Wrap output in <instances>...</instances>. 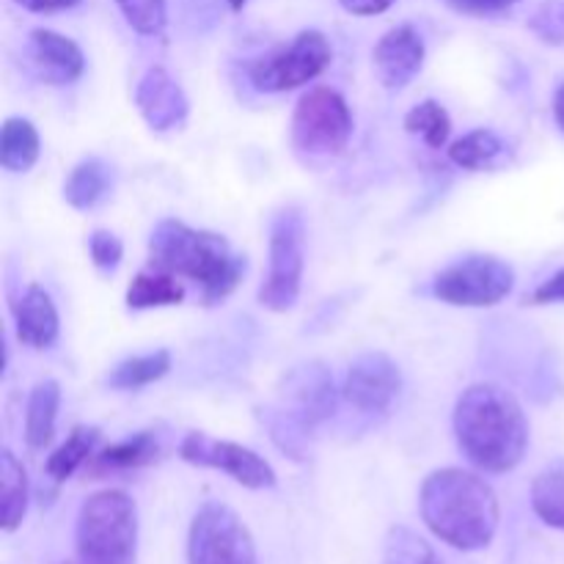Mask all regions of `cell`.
<instances>
[{
	"label": "cell",
	"instance_id": "cell-1",
	"mask_svg": "<svg viewBox=\"0 0 564 564\" xmlns=\"http://www.w3.org/2000/svg\"><path fill=\"white\" fill-rule=\"evenodd\" d=\"M455 435L463 455L488 474H507L529 449V422L507 389L477 383L455 405Z\"/></svg>",
	"mask_w": 564,
	"mask_h": 564
},
{
	"label": "cell",
	"instance_id": "cell-2",
	"mask_svg": "<svg viewBox=\"0 0 564 564\" xmlns=\"http://www.w3.org/2000/svg\"><path fill=\"white\" fill-rule=\"evenodd\" d=\"M430 532L457 551H482L499 529V499L482 477L463 468L433 471L419 494Z\"/></svg>",
	"mask_w": 564,
	"mask_h": 564
},
{
	"label": "cell",
	"instance_id": "cell-3",
	"mask_svg": "<svg viewBox=\"0 0 564 564\" xmlns=\"http://www.w3.org/2000/svg\"><path fill=\"white\" fill-rule=\"evenodd\" d=\"M149 264L193 281L207 303L229 297L246 275V257L237 253L226 237L193 229L174 218L154 226L149 237Z\"/></svg>",
	"mask_w": 564,
	"mask_h": 564
},
{
	"label": "cell",
	"instance_id": "cell-4",
	"mask_svg": "<svg viewBox=\"0 0 564 564\" xmlns=\"http://www.w3.org/2000/svg\"><path fill=\"white\" fill-rule=\"evenodd\" d=\"M138 510L124 490L88 496L77 516L80 564H135Z\"/></svg>",
	"mask_w": 564,
	"mask_h": 564
},
{
	"label": "cell",
	"instance_id": "cell-5",
	"mask_svg": "<svg viewBox=\"0 0 564 564\" xmlns=\"http://www.w3.org/2000/svg\"><path fill=\"white\" fill-rule=\"evenodd\" d=\"M352 113L339 91L317 86L301 97L292 113V147L301 158L328 160L347 147Z\"/></svg>",
	"mask_w": 564,
	"mask_h": 564
},
{
	"label": "cell",
	"instance_id": "cell-6",
	"mask_svg": "<svg viewBox=\"0 0 564 564\" xmlns=\"http://www.w3.org/2000/svg\"><path fill=\"white\" fill-rule=\"evenodd\" d=\"M306 264V220L295 207L281 209L270 224L268 279L259 286V303L270 312H290L301 297Z\"/></svg>",
	"mask_w": 564,
	"mask_h": 564
},
{
	"label": "cell",
	"instance_id": "cell-7",
	"mask_svg": "<svg viewBox=\"0 0 564 564\" xmlns=\"http://www.w3.org/2000/svg\"><path fill=\"white\" fill-rule=\"evenodd\" d=\"M516 286V270L490 253H471L441 270L433 295L441 303L463 308H488L505 301Z\"/></svg>",
	"mask_w": 564,
	"mask_h": 564
},
{
	"label": "cell",
	"instance_id": "cell-8",
	"mask_svg": "<svg viewBox=\"0 0 564 564\" xmlns=\"http://www.w3.org/2000/svg\"><path fill=\"white\" fill-rule=\"evenodd\" d=\"M191 564H259L251 532L231 507L207 501L193 516L187 534Z\"/></svg>",
	"mask_w": 564,
	"mask_h": 564
},
{
	"label": "cell",
	"instance_id": "cell-9",
	"mask_svg": "<svg viewBox=\"0 0 564 564\" xmlns=\"http://www.w3.org/2000/svg\"><path fill=\"white\" fill-rule=\"evenodd\" d=\"M334 50L325 33L301 31L290 44L275 47L251 66V83L257 91L281 94L317 80L330 66Z\"/></svg>",
	"mask_w": 564,
	"mask_h": 564
},
{
	"label": "cell",
	"instance_id": "cell-10",
	"mask_svg": "<svg viewBox=\"0 0 564 564\" xmlns=\"http://www.w3.org/2000/svg\"><path fill=\"white\" fill-rule=\"evenodd\" d=\"M180 455L191 466L229 474L235 482H240L248 490H268L275 485V471L264 457H259L248 446L213 438L207 433H187L180 446Z\"/></svg>",
	"mask_w": 564,
	"mask_h": 564
},
{
	"label": "cell",
	"instance_id": "cell-11",
	"mask_svg": "<svg viewBox=\"0 0 564 564\" xmlns=\"http://www.w3.org/2000/svg\"><path fill=\"white\" fill-rule=\"evenodd\" d=\"M336 411V389H334V375L323 367V364H306L297 367L286 375V391H284V408L281 416L286 422L295 424L301 433H308L334 416Z\"/></svg>",
	"mask_w": 564,
	"mask_h": 564
},
{
	"label": "cell",
	"instance_id": "cell-12",
	"mask_svg": "<svg viewBox=\"0 0 564 564\" xmlns=\"http://www.w3.org/2000/svg\"><path fill=\"white\" fill-rule=\"evenodd\" d=\"M402 375L400 367L391 361L386 352H364L350 364L345 378V400L356 411L364 413H383L389 411L391 402L400 397Z\"/></svg>",
	"mask_w": 564,
	"mask_h": 564
},
{
	"label": "cell",
	"instance_id": "cell-13",
	"mask_svg": "<svg viewBox=\"0 0 564 564\" xmlns=\"http://www.w3.org/2000/svg\"><path fill=\"white\" fill-rule=\"evenodd\" d=\"M375 75L389 91H402L424 66V39L413 25H397L375 44Z\"/></svg>",
	"mask_w": 564,
	"mask_h": 564
},
{
	"label": "cell",
	"instance_id": "cell-14",
	"mask_svg": "<svg viewBox=\"0 0 564 564\" xmlns=\"http://www.w3.org/2000/svg\"><path fill=\"white\" fill-rule=\"evenodd\" d=\"M135 105L141 110L143 121L154 132L176 130V127L185 124L187 113H191V102H187L185 91H182L180 83L163 66H152L138 80Z\"/></svg>",
	"mask_w": 564,
	"mask_h": 564
},
{
	"label": "cell",
	"instance_id": "cell-15",
	"mask_svg": "<svg viewBox=\"0 0 564 564\" xmlns=\"http://www.w3.org/2000/svg\"><path fill=\"white\" fill-rule=\"evenodd\" d=\"M28 47H31L36 75L50 86H69L86 69L83 50L69 36H61V33L47 31V28H36L31 33Z\"/></svg>",
	"mask_w": 564,
	"mask_h": 564
},
{
	"label": "cell",
	"instance_id": "cell-16",
	"mask_svg": "<svg viewBox=\"0 0 564 564\" xmlns=\"http://www.w3.org/2000/svg\"><path fill=\"white\" fill-rule=\"evenodd\" d=\"M14 325L17 339L28 347H36V350H44L58 339V312H55L53 297L39 284L28 286L25 295L17 301Z\"/></svg>",
	"mask_w": 564,
	"mask_h": 564
},
{
	"label": "cell",
	"instance_id": "cell-17",
	"mask_svg": "<svg viewBox=\"0 0 564 564\" xmlns=\"http://www.w3.org/2000/svg\"><path fill=\"white\" fill-rule=\"evenodd\" d=\"M160 455H163L160 435L154 433V430H141V433L130 435V438L119 441V444H110L108 449H102L97 457H91L88 474L102 477V474L135 471V468L158 463Z\"/></svg>",
	"mask_w": 564,
	"mask_h": 564
},
{
	"label": "cell",
	"instance_id": "cell-18",
	"mask_svg": "<svg viewBox=\"0 0 564 564\" xmlns=\"http://www.w3.org/2000/svg\"><path fill=\"white\" fill-rule=\"evenodd\" d=\"M61 408V386L55 380H42L31 389L25 405V444L31 449H44L55 435V419Z\"/></svg>",
	"mask_w": 564,
	"mask_h": 564
},
{
	"label": "cell",
	"instance_id": "cell-19",
	"mask_svg": "<svg viewBox=\"0 0 564 564\" xmlns=\"http://www.w3.org/2000/svg\"><path fill=\"white\" fill-rule=\"evenodd\" d=\"M185 301V286L174 273L165 270H143L130 281L127 290V306L132 312H143V308H163V306H180Z\"/></svg>",
	"mask_w": 564,
	"mask_h": 564
},
{
	"label": "cell",
	"instance_id": "cell-20",
	"mask_svg": "<svg viewBox=\"0 0 564 564\" xmlns=\"http://www.w3.org/2000/svg\"><path fill=\"white\" fill-rule=\"evenodd\" d=\"M39 152H42V143H39L36 127L28 119L20 116H11L3 121V130H0V165L11 174H25L36 165Z\"/></svg>",
	"mask_w": 564,
	"mask_h": 564
},
{
	"label": "cell",
	"instance_id": "cell-21",
	"mask_svg": "<svg viewBox=\"0 0 564 564\" xmlns=\"http://www.w3.org/2000/svg\"><path fill=\"white\" fill-rule=\"evenodd\" d=\"M110 191V165L99 158L80 160L64 182V198L75 209H94Z\"/></svg>",
	"mask_w": 564,
	"mask_h": 564
},
{
	"label": "cell",
	"instance_id": "cell-22",
	"mask_svg": "<svg viewBox=\"0 0 564 564\" xmlns=\"http://www.w3.org/2000/svg\"><path fill=\"white\" fill-rule=\"evenodd\" d=\"M97 444H99V430L88 427V424H77V427H72V433L66 435L64 444L47 457L44 471H47V477L53 479L55 485L66 482L77 468L86 466V463L91 460Z\"/></svg>",
	"mask_w": 564,
	"mask_h": 564
},
{
	"label": "cell",
	"instance_id": "cell-23",
	"mask_svg": "<svg viewBox=\"0 0 564 564\" xmlns=\"http://www.w3.org/2000/svg\"><path fill=\"white\" fill-rule=\"evenodd\" d=\"M28 510V474L9 449L0 452V523L14 532Z\"/></svg>",
	"mask_w": 564,
	"mask_h": 564
},
{
	"label": "cell",
	"instance_id": "cell-24",
	"mask_svg": "<svg viewBox=\"0 0 564 564\" xmlns=\"http://www.w3.org/2000/svg\"><path fill=\"white\" fill-rule=\"evenodd\" d=\"M171 372V352L169 350H154L143 352V356L124 358L121 364H116L108 372L105 383L116 391H135L143 386L158 383L160 378Z\"/></svg>",
	"mask_w": 564,
	"mask_h": 564
},
{
	"label": "cell",
	"instance_id": "cell-25",
	"mask_svg": "<svg viewBox=\"0 0 564 564\" xmlns=\"http://www.w3.org/2000/svg\"><path fill=\"white\" fill-rule=\"evenodd\" d=\"M532 507L540 521L564 532V460L551 463L534 477Z\"/></svg>",
	"mask_w": 564,
	"mask_h": 564
},
{
	"label": "cell",
	"instance_id": "cell-26",
	"mask_svg": "<svg viewBox=\"0 0 564 564\" xmlns=\"http://www.w3.org/2000/svg\"><path fill=\"white\" fill-rule=\"evenodd\" d=\"M507 152V143L496 135L494 130H474L463 135L460 141L452 143L449 160L466 171L494 169Z\"/></svg>",
	"mask_w": 564,
	"mask_h": 564
},
{
	"label": "cell",
	"instance_id": "cell-27",
	"mask_svg": "<svg viewBox=\"0 0 564 564\" xmlns=\"http://www.w3.org/2000/svg\"><path fill=\"white\" fill-rule=\"evenodd\" d=\"M405 130L422 138L430 149H444L452 135V119L444 105L435 99H424L416 108L408 110Z\"/></svg>",
	"mask_w": 564,
	"mask_h": 564
},
{
	"label": "cell",
	"instance_id": "cell-28",
	"mask_svg": "<svg viewBox=\"0 0 564 564\" xmlns=\"http://www.w3.org/2000/svg\"><path fill=\"white\" fill-rule=\"evenodd\" d=\"M383 564H444L433 545L408 527H394L386 538Z\"/></svg>",
	"mask_w": 564,
	"mask_h": 564
},
{
	"label": "cell",
	"instance_id": "cell-29",
	"mask_svg": "<svg viewBox=\"0 0 564 564\" xmlns=\"http://www.w3.org/2000/svg\"><path fill=\"white\" fill-rule=\"evenodd\" d=\"M116 6L141 36H160L169 25V0H116Z\"/></svg>",
	"mask_w": 564,
	"mask_h": 564
},
{
	"label": "cell",
	"instance_id": "cell-30",
	"mask_svg": "<svg viewBox=\"0 0 564 564\" xmlns=\"http://www.w3.org/2000/svg\"><path fill=\"white\" fill-rule=\"evenodd\" d=\"M88 253H91L94 268L110 273V270L119 268L121 257H124V246H121V240L113 235V231L99 229L88 237Z\"/></svg>",
	"mask_w": 564,
	"mask_h": 564
},
{
	"label": "cell",
	"instance_id": "cell-31",
	"mask_svg": "<svg viewBox=\"0 0 564 564\" xmlns=\"http://www.w3.org/2000/svg\"><path fill=\"white\" fill-rule=\"evenodd\" d=\"M532 31H538L545 42H564V0L545 3L543 9L534 14Z\"/></svg>",
	"mask_w": 564,
	"mask_h": 564
},
{
	"label": "cell",
	"instance_id": "cell-32",
	"mask_svg": "<svg viewBox=\"0 0 564 564\" xmlns=\"http://www.w3.org/2000/svg\"><path fill=\"white\" fill-rule=\"evenodd\" d=\"M455 11L460 14H471V17H490V14H501V11L512 9L521 0H446Z\"/></svg>",
	"mask_w": 564,
	"mask_h": 564
},
{
	"label": "cell",
	"instance_id": "cell-33",
	"mask_svg": "<svg viewBox=\"0 0 564 564\" xmlns=\"http://www.w3.org/2000/svg\"><path fill=\"white\" fill-rule=\"evenodd\" d=\"M529 303H534V306H549V303H564V270H560V273L551 275L549 281H543V284H540L538 290L532 292Z\"/></svg>",
	"mask_w": 564,
	"mask_h": 564
},
{
	"label": "cell",
	"instance_id": "cell-34",
	"mask_svg": "<svg viewBox=\"0 0 564 564\" xmlns=\"http://www.w3.org/2000/svg\"><path fill=\"white\" fill-rule=\"evenodd\" d=\"M341 9L350 11L356 17H375V14H383L389 11L397 0H339Z\"/></svg>",
	"mask_w": 564,
	"mask_h": 564
},
{
	"label": "cell",
	"instance_id": "cell-35",
	"mask_svg": "<svg viewBox=\"0 0 564 564\" xmlns=\"http://www.w3.org/2000/svg\"><path fill=\"white\" fill-rule=\"evenodd\" d=\"M22 9L33 11V14H53V11H66L77 6L80 0H14Z\"/></svg>",
	"mask_w": 564,
	"mask_h": 564
},
{
	"label": "cell",
	"instance_id": "cell-36",
	"mask_svg": "<svg viewBox=\"0 0 564 564\" xmlns=\"http://www.w3.org/2000/svg\"><path fill=\"white\" fill-rule=\"evenodd\" d=\"M554 119H556V124H560V130L564 132V83L556 88V94H554Z\"/></svg>",
	"mask_w": 564,
	"mask_h": 564
},
{
	"label": "cell",
	"instance_id": "cell-37",
	"mask_svg": "<svg viewBox=\"0 0 564 564\" xmlns=\"http://www.w3.org/2000/svg\"><path fill=\"white\" fill-rule=\"evenodd\" d=\"M226 3H229L231 11H242L248 6V0H226Z\"/></svg>",
	"mask_w": 564,
	"mask_h": 564
},
{
	"label": "cell",
	"instance_id": "cell-38",
	"mask_svg": "<svg viewBox=\"0 0 564 564\" xmlns=\"http://www.w3.org/2000/svg\"><path fill=\"white\" fill-rule=\"evenodd\" d=\"M61 564H72V562H61Z\"/></svg>",
	"mask_w": 564,
	"mask_h": 564
}]
</instances>
